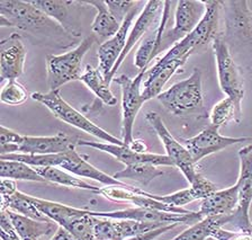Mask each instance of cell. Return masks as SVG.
<instances>
[{"label": "cell", "instance_id": "25", "mask_svg": "<svg viewBox=\"0 0 252 240\" xmlns=\"http://www.w3.org/2000/svg\"><path fill=\"white\" fill-rule=\"evenodd\" d=\"M5 211H7L11 223L23 240H38L41 237L51 235L54 230H58V224L51 220L38 221V220L16 213L11 210Z\"/></svg>", "mask_w": 252, "mask_h": 240}, {"label": "cell", "instance_id": "33", "mask_svg": "<svg viewBox=\"0 0 252 240\" xmlns=\"http://www.w3.org/2000/svg\"><path fill=\"white\" fill-rule=\"evenodd\" d=\"M0 207H1V211L11 210L16 213L25 215L27 218L38 220V221H49V219L29 200L27 194H24L19 191L8 199L6 202L0 203Z\"/></svg>", "mask_w": 252, "mask_h": 240}, {"label": "cell", "instance_id": "31", "mask_svg": "<svg viewBox=\"0 0 252 240\" xmlns=\"http://www.w3.org/2000/svg\"><path fill=\"white\" fill-rule=\"evenodd\" d=\"M0 176L2 178H9L14 180L47 183L33 167L17 160L0 159Z\"/></svg>", "mask_w": 252, "mask_h": 240}, {"label": "cell", "instance_id": "17", "mask_svg": "<svg viewBox=\"0 0 252 240\" xmlns=\"http://www.w3.org/2000/svg\"><path fill=\"white\" fill-rule=\"evenodd\" d=\"M163 5H164V1H160V0H150V1L145 2L143 10L140 13L135 24H134L132 31L128 34L127 42H126V46L123 51V53H122V56L117 60L113 71L110 72L108 78L106 79V81H107L109 85L110 82L113 81L114 78H115V73L117 72V70L120 69V67L124 62L126 57L128 56V53L131 52L134 46L139 43L141 38L143 37V35L148 32L150 27H151L153 23L156 22L158 14H159L161 8H163Z\"/></svg>", "mask_w": 252, "mask_h": 240}, {"label": "cell", "instance_id": "38", "mask_svg": "<svg viewBox=\"0 0 252 240\" xmlns=\"http://www.w3.org/2000/svg\"><path fill=\"white\" fill-rule=\"evenodd\" d=\"M0 235L2 240H23L11 223L7 211H1L0 218Z\"/></svg>", "mask_w": 252, "mask_h": 240}, {"label": "cell", "instance_id": "23", "mask_svg": "<svg viewBox=\"0 0 252 240\" xmlns=\"http://www.w3.org/2000/svg\"><path fill=\"white\" fill-rule=\"evenodd\" d=\"M171 1H164L162 17H161L160 24L157 29L141 43V45L137 49L135 54V60L134 65L140 70L148 69V66L151 64V61L158 54L161 53V44H162V38L164 35V29L167 26V22L170 15Z\"/></svg>", "mask_w": 252, "mask_h": 240}, {"label": "cell", "instance_id": "42", "mask_svg": "<svg viewBox=\"0 0 252 240\" xmlns=\"http://www.w3.org/2000/svg\"><path fill=\"white\" fill-rule=\"evenodd\" d=\"M128 147L136 152H140V153L147 152V145L143 143V141L142 140H134Z\"/></svg>", "mask_w": 252, "mask_h": 240}, {"label": "cell", "instance_id": "20", "mask_svg": "<svg viewBox=\"0 0 252 240\" xmlns=\"http://www.w3.org/2000/svg\"><path fill=\"white\" fill-rule=\"evenodd\" d=\"M27 198L47 219L57 223L59 227L65 228L70 232L72 231L74 226L80 222L90 212L88 210H81V208L52 202V201L34 198L31 195H27Z\"/></svg>", "mask_w": 252, "mask_h": 240}, {"label": "cell", "instance_id": "28", "mask_svg": "<svg viewBox=\"0 0 252 240\" xmlns=\"http://www.w3.org/2000/svg\"><path fill=\"white\" fill-rule=\"evenodd\" d=\"M80 81L88 87L96 95V97L105 105L115 106L117 104V98L114 96L109 88V84L106 81L100 70L94 69L93 66L87 65L82 71Z\"/></svg>", "mask_w": 252, "mask_h": 240}, {"label": "cell", "instance_id": "1", "mask_svg": "<svg viewBox=\"0 0 252 240\" xmlns=\"http://www.w3.org/2000/svg\"><path fill=\"white\" fill-rule=\"evenodd\" d=\"M0 26L15 27L27 33L54 40L68 38L73 41L76 38L30 0H0Z\"/></svg>", "mask_w": 252, "mask_h": 240}, {"label": "cell", "instance_id": "40", "mask_svg": "<svg viewBox=\"0 0 252 240\" xmlns=\"http://www.w3.org/2000/svg\"><path fill=\"white\" fill-rule=\"evenodd\" d=\"M176 226H178V224H169V226L157 228V229L147 231V232H144V234L137 235V236H135V237L128 238L126 240H153V239H156L157 237H159L160 235L164 234V232H168V231L172 230Z\"/></svg>", "mask_w": 252, "mask_h": 240}, {"label": "cell", "instance_id": "41", "mask_svg": "<svg viewBox=\"0 0 252 240\" xmlns=\"http://www.w3.org/2000/svg\"><path fill=\"white\" fill-rule=\"evenodd\" d=\"M49 240H79L72 232L66 230L63 227H58V230H55L52 237Z\"/></svg>", "mask_w": 252, "mask_h": 240}, {"label": "cell", "instance_id": "22", "mask_svg": "<svg viewBox=\"0 0 252 240\" xmlns=\"http://www.w3.org/2000/svg\"><path fill=\"white\" fill-rule=\"evenodd\" d=\"M60 168L64 169V171H69L70 174L74 176L86 177V178L96 180V182H99L100 184L105 185V186H122L128 188L133 187L122 182V180L114 178L113 176L105 174L104 171L93 166L88 160L85 159L84 156L79 155L76 148L65 152V159L62 163Z\"/></svg>", "mask_w": 252, "mask_h": 240}, {"label": "cell", "instance_id": "26", "mask_svg": "<svg viewBox=\"0 0 252 240\" xmlns=\"http://www.w3.org/2000/svg\"><path fill=\"white\" fill-rule=\"evenodd\" d=\"M31 2L37 8L45 13L47 16L58 22L71 36L78 37L80 33L73 25L72 16L70 15V8L76 1H58V0H31Z\"/></svg>", "mask_w": 252, "mask_h": 240}, {"label": "cell", "instance_id": "27", "mask_svg": "<svg viewBox=\"0 0 252 240\" xmlns=\"http://www.w3.org/2000/svg\"><path fill=\"white\" fill-rule=\"evenodd\" d=\"M84 2L97 9L96 17H94L92 24V32L94 38L106 42L109 38H112L114 35H116L121 29V24L110 14L106 1L104 0H90V1Z\"/></svg>", "mask_w": 252, "mask_h": 240}, {"label": "cell", "instance_id": "19", "mask_svg": "<svg viewBox=\"0 0 252 240\" xmlns=\"http://www.w3.org/2000/svg\"><path fill=\"white\" fill-rule=\"evenodd\" d=\"M226 14L227 33L252 46V11L248 1H222Z\"/></svg>", "mask_w": 252, "mask_h": 240}, {"label": "cell", "instance_id": "4", "mask_svg": "<svg viewBox=\"0 0 252 240\" xmlns=\"http://www.w3.org/2000/svg\"><path fill=\"white\" fill-rule=\"evenodd\" d=\"M96 41L94 35H92L82 40L74 49L60 56L47 54V85L50 92L60 90L63 85L69 84L71 81L80 80L84 71L82 60Z\"/></svg>", "mask_w": 252, "mask_h": 240}, {"label": "cell", "instance_id": "16", "mask_svg": "<svg viewBox=\"0 0 252 240\" xmlns=\"http://www.w3.org/2000/svg\"><path fill=\"white\" fill-rule=\"evenodd\" d=\"M78 141L59 132L51 137H29L23 136L21 143L18 144L16 153L24 155H57L76 148Z\"/></svg>", "mask_w": 252, "mask_h": 240}, {"label": "cell", "instance_id": "34", "mask_svg": "<svg viewBox=\"0 0 252 240\" xmlns=\"http://www.w3.org/2000/svg\"><path fill=\"white\" fill-rule=\"evenodd\" d=\"M29 97V93H27L25 87L16 80L7 81V84L2 87L1 94H0V100L2 103L11 106L24 104Z\"/></svg>", "mask_w": 252, "mask_h": 240}, {"label": "cell", "instance_id": "13", "mask_svg": "<svg viewBox=\"0 0 252 240\" xmlns=\"http://www.w3.org/2000/svg\"><path fill=\"white\" fill-rule=\"evenodd\" d=\"M139 9L140 7L139 3H137L126 16L116 35H114L112 38H109L106 42H102L99 49H98V67H99L100 72L105 77V79H107L110 72L113 71L117 60L123 53L126 42H127L129 29L132 27L133 21L137 13H139Z\"/></svg>", "mask_w": 252, "mask_h": 240}, {"label": "cell", "instance_id": "39", "mask_svg": "<svg viewBox=\"0 0 252 240\" xmlns=\"http://www.w3.org/2000/svg\"><path fill=\"white\" fill-rule=\"evenodd\" d=\"M18 192L17 190V180L9 179V178H2L0 179V195H1V202H6V201L15 195Z\"/></svg>", "mask_w": 252, "mask_h": 240}, {"label": "cell", "instance_id": "6", "mask_svg": "<svg viewBox=\"0 0 252 240\" xmlns=\"http://www.w3.org/2000/svg\"><path fill=\"white\" fill-rule=\"evenodd\" d=\"M212 49L218 67L220 89L226 97L233 100L236 106L242 109L241 103L244 97L243 77L222 35L216 36L215 40L212 42Z\"/></svg>", "mask_w": 252, "mask_h": 240}, {"label": "cell", "instance_id": "5", "mask_svg": "<svg viewBox=\"0 0 252 240\" xmlns=\"http://www.w3.org/2000/svg\"><path fill=\"white\" fill-rule=\"evenodd\" d=\"M204 3L206 6V11L199 24L183 41L169 49L168 52L160 59L161 62H167L183 57H190L197 48L206 45L210 42L212 43L216 36H219L218 31L222 1L207 0Z\"/></svg>", "mask_w": 252, "mask_h": 240}, {"label": "cell", "instance_id": "18", "mask_svg": "<svg viewBox=\"0 0 252 240\" xmlns=\"http://www.w3.org/2000/svg\"><path fill=\"white\" fill-rule=\"evenodd\" d=\"M232 214L206 216L199 222L192 224L172 240H206L211 237L218 240L234 239L239 234L222 229L223 226L231 222Z\"/></svg>", "mask_w": 252, "mask_h": 240}, {"label": "cell", "instance_id": "43", "mask_svg": "<svg viewBox=\"0 0 252 240\" xmlns=\"http://www.w3.org/2000/svg\"><path fill=\"white\" fill-rule=\"evenodd\" d=\"M249 235H251V236H252V232H251V234H249Z\"/></svg>", "mask_w": 252, "mask_h": 240}, {"label": "cell", "instance_id": "36", "mask_svg": "<svg viewBox=\"0 0 252 240\" xmlns=\"http://www.w3.org/2000/svg\"><path fill=\"white\" fill-rule=\"evenodd\" d=\"M189 188H190L195 200H205L210 198L211 195H213L218 191L216 185L207 178H205L199 172L195 177V179L190 183V187Z\"/></svg>", "mask_w": 252, "mask_h": 240}, {"label": "cell", "instance_id": "29", "mask_svg": "<svg viewBox=\"0 0 252 240\" xmlns=\"http://www.w3.org/2000/svg\"><path fill=\"white\" fill-rule=\"evenodd\" d=\"M47 183L63 185L66 187L79 188V190H86L98 193L100 187L94 186L88 183L84 182L80 178H78L69 171H64L60 167H33Z\"/></svg>", "mask_w": 252, "mask_h": 240}, {"label": "cell", "instance_id": "11", "mask_svg": "<svg viewBox=\"0 0 252 240\" xmlns=\"http://www.w3.org/2000/svg\"><path fill=\"white\" fill-rule=\"evenodd\" d=\"M206 6L204 1L197 0H180L177 2L175 13V25L169 32H165L161 44V52L172 48L177 43L188 36L202 21Z\"/></svg>", "mask_w": 252, "mask_h": 240}, {"label": "cell", "instance_id": "7", "mask_svg": "<svg viewBox=\"0 0 252 240\" xmlns=\"http://www.w3.org/2000/svg\"><path fill=\"white\" fill-rule=\"evenodd\" d=\"M148 69L141 70L139 74L132 79L126 74L114 78L113 81L121 87L122 90V140L126 147H128L134 140L133 128L137 113L145 103L142 95V82L144 81Z\"/></svg>", "mask_w": 252, "mask_h": 240}, {"label": "cell", "instance_id": "35", "mask_svg": "<svg viewBox=\"0 0 252 240\" xmlns=\"http://www.w3.org/2000/svg\"><path fill=\"white\" fill-rule=\"evenodd\" d=\"M147 195L150 196V198L155 199L157 201H160V202L169 204V206H178V207H183L185 206H187L192 201H196L194 195L190 191V188H185V190L178 191L176 193H172V194H168V195H155L151 194V193L147 192Z\"/></svg>", "mask_w": 252, "mask_h": 240}, {"label": "cell", "instance_id": "10", "mask_svg": "<svg viewBox=\"0 0 252 240\" xmlns=\"http://www.w3.org/2000/svg\"><path fill=\"white\" fill-rule=\"evenodd\" d=\"M90 214L97 218H107L115 220H134L139 222L159 223L162 226L169 224H195L204 219V216L199 212L191 211L187 214L169 213L157 210H149L143 207H128L124 210L112 211V212H94L90 211Z\"/></svg>", "mask_w": 252, "mask_h": 240}, {"label": "cell", "instance_id": "8", "mask_svg": "<svg viewBox=\"0 0 252 240\" xmlns=\"http://www.w3.org/2000/svg\"><path fill=\"white\" fill-rule=\"evenodd\" d=\"M240 175L236 182L239 193V203L232 214L231 222L242 234H251L250 206L252 202V144L240 149Z\"/></svg>", "mask_w": 252, "mask_h": 240}, {"label": "cell", "instance_id": "30", "mask_svg": "<svg viewBox=\"0 0 252 240\" xmlns=\"http://www.w3.org/2000/svg\"><path fill=\"white\" fill-rule=\"evenodd\" d=\"M162 175L163 171L159 166H155L152 164H135L132 166H125L123 171H117L113 177L118 180L129 179L141 186H147L150 182Z\"/></svg>", "mask_w": 252, "mask_h": 240}, {"label": "cell", "instance_id": "15", "mask_svg": "<svg viewBox=\"0 0 252 240\" xmlns=\"http://www.w3.org/2000/svg\"><path fill=\"white\" fill-rule=\"evenodd\" d=\"M27 51L23 38L18 33L0 42V78L1 81H11L24 72Z\"/></svg>", "mask_w": 252, "mask_h": 240}, {"label": "cell", "instance_id": "2", "mask_svg": "<svg viewBox=\"0 0 252 240\" xmlns=\"http://www.w3.org/2000/svg\"><path fill=\"white\" fill-rule=\"evenodd\" d=\"M163 107L177 116L197 114L204 108L202 71L195 68L190 77L172 85L157 97Z\"/></svg>", "mask_w": 252, "mask_h": 240}, {"label": "cell", "instance_id": "24", "mask_svg": "<svg viewBox=\"0 0 252 240\" xmlns=\"http://www.w3.org/2000/svg\"><path fill=\"white\" fill-rule=\"evenodd\" d=\"M239 203V193L236 184L225 190L216 191L210 198L202 201L199 213L204 218L213 215L232 214Z\"/></svg>", "mask_w": 252, "mask_h": 240}, {"label": "cell", "instance_id": "3", "mask_svg": "<svg viewBox=\"0 0 252 240\" xmlns=\"http://www.w3.org/2000/svg\"><path fill=\"white\" fill-rule=\"evenodd\" d=\"M31 97L34 101L44 105L47 109H50L51 113L57 119L65 122V123L72 125V127L81 130V131L88 133L90 136L97 137L98 140H101L102 142L125 145L123 140L112 136L107 131H105L104 129L94 124L88 117H86L84 114H81L76 108H73L68 102L63 100L60 90H54V92H49L46 94L33 93Z\"/></svg>", "mask_w": 252, "mask_h": 240}, {"label": "cell", "instance_id": "21", "mask_svg": "<svg viewBox=\"0 0 252 240\" xmlns=\"http://www.w3.org/2000/svg\"><path fill=\"white\" fill-rule=\"evenodd\" d=\"M188 58L189 57H183L167 62L158 61L151 69L148 70L143 81L144 88L142 90V95L145 102L158 97L162 93L165 84L176 73L177 70L186 64Z\"/></svg>", "mask_w": 252, "mask_h": 240}, {"label": "cell", "instance_id": "9", "mask_svg": "<svg viewBox=\"0 0 252 240\" xmlns=\"http://www.w3.org/2000/svg\"><path fill=\"white\" fill-rule=\"evenodd\" d=\"M145 119L159 137L165 151H167V156L172 160L175 167L183 172L188 183L190 184L195 179L198 171H196V164L191 155L187 150V148L173 137L170 131L164 125V122L159 114L156 112H150L145 115Z\"/></svg>", "mask_w": 252, "mask_h": 240}, {"label": "cell", "instance_id": "14", "mask_svg": "<svg viewBox=\"0 0 252 240\" xmlns=\"http://www.w3.org/2000/svg\"><path fill=\"white\" fill-rule=\"evenodd\" d=\"M79 145L84 147H90L102 152L108 153V155L115 157V158L124 164L125 166H132L135 164H152L155 166H167L175 167L172 160L167 155H158V153H140L132 150L126 145H118L106 142H99V141H89V140H79Z\"/></svg>", "mask_w": 252, "mask_h": 240}, {"label": "cell", "instance_id": "37", "mask_svg": "<svg viewBox=\"0 0 252 240\" xmlns=\"http://www.w3.org/2000/svg\"><path fill=\"white\" fill-rule=\"evenodd\" d=\"M137 3L139 2L133 1V0H131V1H128V0L127 1H126V0H123V1H116V0L115 1H110V0H108V1H106V5H107L110 14L116 18V21L120 23L121 25L123 24L124 19L129 14V11H131Z\"/></svg>", "mask_w": 252, "mask_h": 240}, {"label": "cell", "instance_id": "32", "mask_svg": "<svg viewBox=\"0 0 252 240\" xmlns=\"http://www.w3.org/2000/svg\"><path fill=\"white\" fill-rule=\"evenodd\" d=\"M210 117L211 124L219 128L230 123L231 121L240 123L242 119V109L236 106L233 100L226 97L213 106Z\"/></svg>", "mask_w": 252, "mask_h": 240}, {"label": "cell", "instance_id": "12", "mask_svg": "<svg viewBox=\"0 0 252 240\" xmlns=\"http://www.w3.org/2000/svg\"><path fill=\"white\" fill-rule=\"evenodd\" d=\"M219 127L210 124L197 136L189 137V139H183L184 145L191 155L195 164L205 157L223 150L230 145L251 140V137H224L219 132Z\"/></svg>", "mask_w": 252, "mask_h": 240}]
</instances>
